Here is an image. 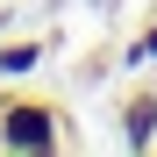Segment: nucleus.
Here are the masks:
<instances>
[{
	"mask_svg": "<svg viewBox=\"0 0 157 157\" xmlns=\"http://www.w3.org/2000/svg\"><path fill=\"white\" fill-rule=\"evenodd\" d=\"M150 64H157V7H150V21H143V29L121 43V71H150Z\"/></svg>",
	"mask_w": 157,
	"mask_h": 157,
	"instance_id": "20e7f679",
	"label": "nucleus"
},
{
	"mask_svg": "<svg viewBox=\"0 0 157 157\" xmlns=\"http://www.w3.org/2000/svg\"><path fill=\"white\" fill-rule=\"evenodd\" d=\"M36 64H43V36H0V86L29 78Z\"/></svg>",
	"mask_w": 157,
	"mask_h": 157,
	"instance_id": "7ed1b4c3",
	"label": "nucleus"
},
{
	"mask_svg": "<svg viewBox=\"0 0 157 157\" xmlns=\"http://www.w3.org/2000/svg\"><path fill=\"white\" fill-rule=\"evenodd\" d=\"M114 121H121V150H157V86H128Z\"/></svg>",
	"mask_w": 157,
	"mask_h": 157,
	"instance_id": "f03ea898",
	"label": "nucleus"
},
{
	"mask_svg": "<svg viewBox=\"0 0 157 157\" xmlns=\"http://www.w3.org/2000/svg\"><path fill=\"white\" fill-rule=\"evenodd\" d=\"M64 107L43 93H0V150L7 157H50L64 150Z\"/></svg>",
	"mask_w": 157,
	"mask_h": 157,
	"instance_id": "f257e3e1",
	"label": "nucleus"
}]
</instances>
